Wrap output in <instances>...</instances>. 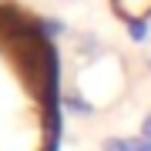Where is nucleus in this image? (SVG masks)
Listing matches in <instances>:
<instances>
[{
  "instance_id": "423d86ee",
  "label": "nucleus",
  "mask_w": 151,
  "mask_h": 151,
  "mask_svg": "<svg viewBox=\"0 0 151 151\" xmlns=\"http://www.w3.org/2000/svg\"><path fill=\"white\" fill-rule=\"evenodd\" d=\"M128 141H131V151H151V141L141 138V134L138 138H128Z\"/></svg>"
},
{
  "instance_id": "20e7f679",
  "label": "nucleus",
  "mask_w": 151,
  "mask_h": 151,
  "mask_svg": "<svg viewBox=\"0 0 151 151\" xmlns=\"http://www.w3.org/2000/svg\"><path fill=\"white\" fill-rule=\"evenodd\" d=\"M101 151H131V141L128 138H108Z\"/></svg>"
},
{
  "instance_id": "7ed1b4c3",
  "label": "nucleus",
  "mask_w": 151,
  "mask_h": 151,
  "mask_svg": "<svg viewBox=\"0 0 151 151\" xmlns=\"http://www.w3.org/2000/svg\"><path fill=\"white\" fill-rule=\"evenodd\" d=\"M128 34H131V40H145L148 37V20H131L128 24Z\"/></svg>"
},
{
  "instance_id": "f257e3e1",
  "label": "nucleus",
  "mask_w": 151,
  "mask_h": 151,
  "mask_svg": "<svg viewBox=\"0 0 151 151\" xmlns=\"http://www.w3.org/2000/svg\"><path fill=\"white\" fill-rule=\"evenodd\" d=\"M111 4H114V14H118L124 24L148 20L151 17V0H111Z\"/></svg>"
},
{
  "instance_id": "39448f33",
  "label": "nucleus",
  "mask_w": 151,
  "mask_h": 151,
  "mask_svg": "<svg viewBox=\"0 0 151 151\" xmlns=\"http://www.w3.org/2000/svg\"><path fill=\"white\" fill-rule=\"evenodd\" d=\"M40 27H44V37H57V34L64 30V24H60V20H44Z\"/></svg>"
},
{
  "instance_id": "0eeeda50",
  "label": "nucleus",
  "mask_w": 151,
  "mask_h": 151,
  "mask_svg": "<svg viewBox=\"0 0 151 151\" xmlns=\"http://www.w3.org/2000/svg\"><path fill=\"white\" fill-rule=\"evenodd\" d=\"M141 138L151 141V114H145V121H141Z\"/></svg>"
},
{
  "instance_id": "f03ea898",
  "label": "nucleus",
  "mask_w": 151,
  "mask_h": 151,
  "mask_svg": "<svg viewBox=\"0 0 151 151\" xmlns=\"http://www.w3.org/2000/svg\"><path fill=\"white\" fill-rule=\"evenodd\" d=\"M64 108H67V111H74V114H84V118H87V114L94 111V104L87 101L81 91H70V94H64Z\"/></svg>"
}]
</instances>
